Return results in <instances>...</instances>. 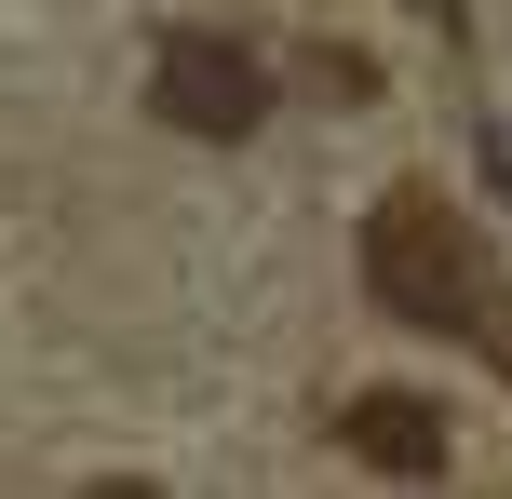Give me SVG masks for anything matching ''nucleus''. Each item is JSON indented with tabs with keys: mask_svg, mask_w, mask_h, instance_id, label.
Listing matches in <instances>:
<instances>
[{
	"mask_svg": "<svg viewBox=\"0 0 512 499\" xmlns=\"http://www.w3.org/2000/svg\"><path fill=\"white\" fill-rule=\"evenodd\" d=\"M364 297H378L391 324H418V338H472L499 284H486L472 216H445V189H391V203L364 216Z\"/></svg>",
	"mask_w": 512,
	"mask_h": 499,
	"instance_id": "nucleus-1",
	"label": "nucleus"
},
{
	"mask_svg": "<svg viewBox=\"0 0 512 499\" xmlns=\"http://www.w3.org/2000/svg\"><path fill=\"white\" fill-rule=\"evenodd\" d=\"M149 108H162L176 135H256V122H270V68H256L243 41L176 27V41L149 54Z\"/></svg>",
	"mask_w": 512,
	"mask_h": 499,
	"instance_id": "nucleus-2",
	"label": "nucleus"
},
{
	"mask_svg": "<svg viewBox=\"0 0 512 499\" xmlns=\"http://www.w3.org/2000/svg\"><path fill=\"white\" fill-rule=\"evenodd\" d=\"M337 446H351L364 473H432V459H445V405L432 392H351Z\"/></svg>",
	"mask_w": 512,
	"mask_h": 499,
	"instance_id": "nucleus-3",
	"label": "nucleus"
},
{
	"mask_svg": "<svg viewBox=\"0 0 512 499\" xmlns=\"http://www.w3.org/2000/svg\"><path fill=\"white\" fill-rule=\"evenodd\" d=\"M472 338L499 351V378H512V297H486V324H472Z\"/></svg>",
	"mask_w": 512,
	"mask_h": 499,
	"instance_id": "nucleus-4",
	"label": "nucleus"
},
{
	"mask_svg": "<svg viewBox=\"0 0 512 499\" xmlns=\"http://www.w3.org/2000/svg\"><path fill=\"white\" fill-rule=\"evenodd\" d=\"M81 499H149V486H135V473H122V486H81Z\"/></svg>",
	"mask_w": 512,
	"mask_h": 499,
	"instance_id": "nucleus-5",
	"label": "nucleus"
}]
</instances>
